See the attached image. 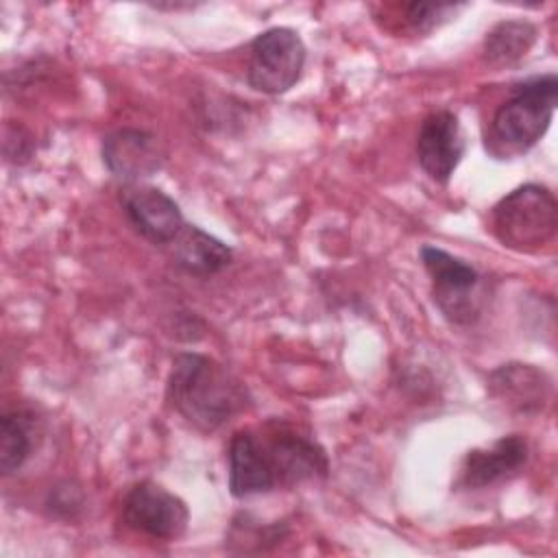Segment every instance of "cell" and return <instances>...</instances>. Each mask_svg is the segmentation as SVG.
<instances>
[{
	"label": "cell",
	"instance_id": "obj_1",
	"mask_svg": "<svg viewBox=\"0 0 558 558\" xmlns=\"http://www.w3.org/2000/svg\"><path fill=\"white\" fill-rule=\"evenodd\" d=\"M172 408L196 429L209 434L244 412L246 386L220 362L201 353H179L168 377Z\"/></svg>",
	"mask_w": 558,
	"mask_h": 558
},
{
	"label": "cell",
	"instance_id": "obj_6",
	"mask_svg": "<svg viewBox=\"0 0 558 558\" xmlns=\"http://www.w3.org/2000/svg\"><path fill=\"white\" fill-rule=\"evenodd\" d=\"M122 521L150 538L174 541L190 523L187 506L181 497L155 482L135 484L122 504Z\"/></svg>",
	"mask_w": 558,
	"mask_h": 558
},
{
	"label": "cell",
	"instance_id": "obj_14",
	"mask_svg": "<svg viewBox=\"0 0 558 558\" xmlns=\"http://www.w3.org/2000/svg\"><path fill=\"white\" fill-rule=\"evenodd\" d=\"M174 266L192 277H209L231 264L233 251L211 233L196 225H183L177 238L168 244Z\"/></svg>",
	"mask_w": 558,
	"mask_h": 558
},
{
	"label": "cell",
	"instance_id": "obj_17",
	"mask_svg": "<svg viewBox=\"0 0 558 558\" xmlns=\"http://www.w3.org/2000/svg\"><path fill=\"white\" fill-rule=\"evenodd\" d=\"M464 9V4H451V2H410L405 7V20L412 31L427 33L440 22L456 15V11Z\"/></svg>",
	"mask_w": 558,
	"mask_h": 558
},
{
	"label": "cell",
	"instance_id": "obj_2",
	"mask_svg": "<svg viewBox=\"0 0 558 558\" xmlns=\"http://www.w3.org/2000/svg\"><path fill=\"white\" fill-rule=\"evenodd\" d=\"M558 96L556 74L532 76L512 87L510 98L499 105L490 122V150L497 155H521L530 150L549 129Z\"/></svg>",
	"mask_w": 558,
	"mask_h": 558
},
{
	"label": "cell",
	"instance_id": "obj_11",
	"mask_svg": "<svg viewBox=\"0 0 558 558\" xmlns=\"http://www.w3.org/2000/svg\"><path fill=\"white\" fill-rule=\"evenodd\" d=\"M527 440L519 434L504 436L486 449H471L460 469V486L475 490L497 484L514 475L527 462Z\"/></svg>",
	"mask_w": 558,
	"mask_h": 558
},
{
	"label": "cell",
	"instance_id": "obj_15",
	"mask_svg": "<svg viewBox=\"0 0 558 558\" xmlns=\"http://www.w3.org/2000/svg\"><path fill=\"white\" fill-rule=\"evenodd\" d=\"M536 41L534 24L525 20H504L484 39V59L493 68H508L521 61Z\"/></svg>",
	"mask_w": 558,
	"mask_h": 558
},
{
	"label": "cell",
	"instance_id": "obj_4",
	"mask_svg": "<svg viewBox=\"0 0 558 558\" xmlns=\"http://www.w3.org/2000/svg\"><path fill=\"white\" fill-rule=\"evenodd\" d=\"M305 65V44L296 31L275 26L251 41L246 78L257 92L277 96L301 78Z\"/></svg>",
	"mask_w": 558,
	"mask_h": 558
},
{
	"label": "cell",
	"instance_id": "obj_9",
	"mask_svg": "<svg viewBox=\"0 0 558 558\" xmlns=\"http://www.w3.org/2000/svg\"><path fill=\"white\" fill-rule=\"evenodd\" d=\"M464 155V137L458 116L449 109H438L425 116L416 135V159L423 172L447 183Z\"/></svg>",
	"mask_w": 558,
	"mask_h": 558
},
{
	"label": "cell",
	"instance_id": "obj_13",
	"mask_svg": "<svg viewBox=\"0 0 558 558\" xmlns=\"http://www.w3.org/2000/svg\"><path fill=\"white\" fill-rule=\"evenodd\" d=\"M488 388L510 410L534 414L549 397V377L530 364H504L490 373Z\"/></svg>",
	"mask_w": 558,
	"mask_h": 558
},
{
	"label": "cell",
	"instance_id": "obj_10",
	"mask_svg": "<svg viewBox=\"0 0 558 558\" xmlns=\"http://www.w3.org/2000/svg\"><path fill=\"white\" fill-rule=\"evenodd\" d=\"M102 161L113 177L126 183H140L161 170L166 150L157 135L148 131L118 129L102 140Z\"/></svg>",
	"mask_w": 558,
	"mask_h": 558
},
{
	"label": "cell",
	"instance_id": "obj_5",
	"mask_svg": "<svg viewBox=\"0 0 558 558\" xmlns=\"http://www.w3.org/2000/svg\"><path fill=\"white\" fill-rule=\"evenodd\" d=\"M421 262L432 277V292L440 312L451 323H473L480 316V272L464 259L429 244L421 248Z\"/></svg>",
	"mask_w": 558,
	"mask_h": 558
},
{
	"label": "cell",
	"instance_id": "obj_16",
	"mask_svg": "<svg viewBox=\"0 0 558 558\" xmlns=\"http://www.w3.org/2000/svg\"><path fill=\"white\" fill-rule=\"evenodd\" d=\"M33 423L24 412H7L0 418V471L11 475L22 469L33 449Z\"/></svg>",
	"mask_w": 558,
	"mask_h": 558
},
{
	"label": "cell",
	"instance_id": "obj_12",
	"mask_svg": "<svg viewBox=\"0 0 558 558\" xmlns=\"http://www.w3.org/2000/svg\"><path fill=\"white\" fill-rule=\"evenodd\" d=\"M227 460L229 488L233 497H248L277 488V480L262 438L253 429H240L233 434Z\"/></svg>",
	"mask_w": 558,
	"mask_h": 558
},
{
	"label": "cell",
	"instance_id": "obj_7",
	"mask_svg": "<svg viewBox=\"0 0 558 558\" xmlns=\"http://www.w3.org/2000/svg\"><path fill=\"white\" fill-rule=\"evenodd\" d=\"M259 438L272 466L277 486H292L327 475L329 464L325 451L296 429L281 423H270Z\"/></svg>",
	"mask_w": 558,
	"mask_h": 558
},
{
	"label": "cell",
	"instance_id": "obj_3",
	"mask_svg": "<svg viewBox=\"0 0 558 558\" xmlns=\"http://www.w3.org/2000/svg\"><path fill=\"white\" fill-rule=\"evenodd\" d=\"M558 229V203L538 183H525L506 194L493 207V231L497 240L514 251H536Z\"/></svg>",
	"mask_w": 558,
	"mask_h": 558
},
{
	"label": "cell",
	"instance_id": "obj_8",
	"mask_svg": "<svg viewBox=\"0 0 558 558\" xmlns=\"http://www.w3.org/2000/svg\"><path fill=\"white\" fill-rule=\"evenodd\" d=\"M120 205L133 229L153 244H170L185 225L179 205L146 183H126L120 190Z\"/></svg>",
	"mask_w": 558,
	"mask_h": 558
}]
</instances>
